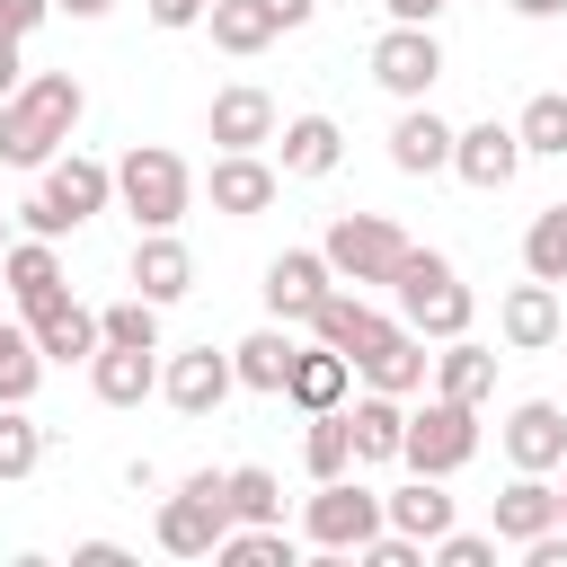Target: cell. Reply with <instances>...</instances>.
<instances>
[{"instance_id":"1","label":"cell","mask_w":567,"mask_h":567,"mask_svg":"<svg viewBox=\"0 0 567 567\" xmlns=\"http://www.w3.org/2000/svg\"><path fill=\"white\" fill-rule=\"evenodd\" d=\"M80 115H89V89H80L71 71L18 80V89L0 97V159H9V168H44L53 151H71Z\"/></svg>"},{"instance_id":"2","label":"cell","mask_w":567,"mask_h":567,"mask_svg":"<svg viewBox=\"0 0 567 567\" xmlns=\"http://www.w3.org/2000/svg\"><path fill=\"white\" fill-rule=\"evenodd\" d=\"M390 292H399V328H416V337H461L470 319H478V292L461 284V266L443 257V248H416L408 239V257H399V275H390Z\"/></svg>"},{"instance_id":"3","label":"cell","mask_w":567,"mask_h":567,"mask_svg":"<svg viewBox=\"0 0 567 567\" xmlns=\"http://www.w3.org/2000/svg\"><path fill=\"white\" fill-rule=\"evenodd\" d=\"M106 204H115V168H106V159H89V151H53V159H44V177H35V195L18 204V221H27L35 239H62V230L97 221Z\"/></svg>"},{"instance_id":"4","label":"cell","mask_w":567,"mask_h":567,"mask_svg":"<svg viewBox=\"0 0 567 567\" xmlns=\"http://www.w3.org/2000/svg\"><path fill=\"white\" fill-rule=\"evenodd\" d=\"M115 204L133 213V230H177L186 204H195V168L168 151V142H133L115 159Z\"/></svg>"},{"instance_id":"5","label":"cell","mask_w":567,"mask_h":567,"mask_svg":"<svg viewBox=\"0 0 567 567\" xmlns=\"http://www.w3.org/2000/svg\"><path fill=\"white\" fill-rule=\"evenodd\" d=\"M221 532H230L221 470H186V478H177V496H159V523H151V540H159L168 558H213V549H221Z\"/></svg>"},{"instance_id":"6","label":"cell","mask_w":567,"mask_h":567,"mask_svg":"<svg viewBox=\"0 0 567 567\" xmlns=\"http://www.w3.org/2000/svg\"><path fill=\"white\" fill-rule=\"evenodd\" d=\"M399 461H408V470H425V478L470 470V461H478V408H461V399H443V390H434L425 408H408Z\"/></svg>"},{"instance_id":"7","label":"cell","mask_w":567,"mask_h":567,"mask_svg":"<svg viewBox=\"0 0 567 567\" xmlns=\"http://www.w3.org/2000/svg\"><path fill=\"white\" fill-rule=\"evenodd\" d=\"M319 257H328L337 284H390L399 257H408V230H399L390 213H337L328 239H319Z\"/></svg>"},{"instance_id":"8","label":"cell","mask_w":567,"mask_h":567,"mask_svg":"<svg viewBox=\"0 0 567 567\" xmlns=\"http://www.w3.org/2000/svg\"><path fill=\"white\" fill-rule=\"evenodd\" d=\"M372 532H381V487H363V478H346V470L319 478V496L301 505V540H310V549H337V558H346V549H363Z\"/></svg>"},{"instance_id":"9","label":"cell","mask_w":567,"mask_h":567,"mask_svg":"<svg viewBox=\"0 0 567 567\" xmlns=\"http://www.w3.org/2000/svg\"><path fill=\"white\" fill-rule=\"evenodd\" d=\"M372 80H381L399 106H416V97L443 80V44H434V27H399V18H390V27L372 35Z\"/></svg>"},{"instance_id":"10","label":"cell","mask_w":567,"mask_h":567,"mask_svg":"<svg viewBox=\"0 0 567 567\" xmlns=\"http://www.w3.org/2000/svg\"><path fill=\"white\" fill-rule=\"evenodd\" d=\"M310 337H319V346H337L346 363H363L381 337H399V319H390V310H372V301H363V284H354V292H346V284H328V301L310 310Z\"/></svg>"},{"instance_id":"11","label":"cell","mask_w":567,"mask_h":567,"mask_svg":"<svg viewBox=\"0 0 567 567\" xmlns=\"http://www.w3.org/2000/svg\"><path fill=\"white\" fill-rule=\"evenodd\" d=\"M204 195H213V213L257 221V213L284 195V168H275L266 151H221V159H213V177H204Z\"/></svg>"},{"instance_id":"12","label":"cell","mask_w":567,"mask_h":567,"mask_svg":"<svg viewBox=\"0 0 567 567\" xmlns=\"http://www.w3.org/2000/svg\"><path fill=\"white\" fill-rule=\"evenodd\" d=\"M27 337L44 346V363H89L97 354V310L71 301V284H53L44 301H27Z\"/></svg>"},{"instance_id":"13","label":"cell","mask_w":567,"mask_h":567,"mask_svg":"<svg viewBox=\"0 0 567 567\" xmlns=\"http://www.w3.org/2000/svg\"><path fill=\"white\" fill-rule=\"evenodd\" d=\"M230 390H239V372H230V354H213V346H186V354L159 363V399H168L177 416H213Z\"/></svg>"},{"instance_id":"14","label":"cell","mask_w":567,"mask_h":567,"mask_svg":"<svg viewBox=\"0 0 567 567\" xmlns=\"http://www.w3.org/2000/svg\"><path fill=\"white\" fill-rule=\"evenodd\" d=\"M275 97L257 89V80H230V89H213V106H204V133L221 142V151H266L275 142Z\"/></svg>"},{"instance_id":"15","label":"cell","mask_w":567,"mask_h":567,"mask_svg":"<svg viewBox=\"0 0 567 567\" xmlns=\"http://www.w3.org/2000/svg\"><path fill=\"white\" fill-rule=\"evenodd\" d=\"M514 168H523V142H514V124H461L452 133V177L461 186H478V195H496V186H514Z\"/></svg>"},{"instance_id":"16","label":"cell","mask_w":567,"mask_h":567,"mask_svg":"<svg viewBox=\"0 0 567 567\" xmlns=\"http://www.w3.org/2000/svg\"><path fill=\"white\" fill-rule=\"evenodd\" d=\"M328 257L319 248H284V257H266V310L284 319V328H310V310L328 301Z\"/></svg>"},{"instance_id":"17","label":"cell","mask_w":567,"mask_h":567,"mask_svg":"<svg viewBox=\"0 0 567 567\" xmlns=\"http://www.w3.org/2000/svg\"><path fill=\"white\" fill-rule=\"evenodd\" d=\"M496 443H505L514 470H558L567 461V408L558 399H523V408H505Z\"/></svg>"},{"instance_id":"18","label":"cell","mask_w":567,"mask_h":567,"mask_svg":"<svg viewBox=\"0 0 567 567\" xmlns=\"http://www.w3.org/2000/svg\"><path fill=\"white\" fill-rule=\"evenodd\" d=\"M558 328H567V310H558V284H514L505 301H496V337L514 346V354H549L558 346Z\"/></svg>"},{"instance_id":"19","label":"cell","mask_w":567,"mask_h":567,"mask_svg":"<svg viewBox=\"0 0 567 567\" xmlns=\"http://www.w3.org/2000/svg\"><path fill=\"white\" fill-rule=\"evenodd\" d=\"M124 275H133V292H142V301H159V310L195 292V257H186V239H177V230H142Z\"/></svg>"},{"instance_id":"20","label":"cell","mask_w":567,"mask_h":567,"mask_svg":"<svg viewBox=\"0 0 567 567\" xmlns=\"http://www.w3.org/2000/svg\"><path fill=\"white\" fill-rule=\"evenodd\" d=\"M496 363H505V354H496V346H478V337L461 328V337H443V354H434L425 372H434V390H443V399L487 408V399H496Z\"/></svg>"},{"instance_id":"21","label":"cell","mask_w":567,"mask_h":567,"mask_svg":"<svg viewBox=\"0 0 567 567\" xmlns=\"http://www.w3.org/2000/svg\"><path fill=\"white\" fill-rule=\"evenodd\" d=\"M549 523H558V487H549V470H514V487L496 496L487 532H496L505 549H523V540H540Z\"/></svg>"},{"instance_id":"22","label":"cell","mask_w":567,"mask_h":567,"mask_svg":"<svg viewBox=\"0 0 567 567\" xmlns=\"http://www.w3.org/2000/svg\"><path fill=\"white\" fill-rule=\"evenodd\" d=\"M390 168H399V177H443V168H452V124H443L425 97L390 124Z\"/></svg>"},{"instance_id":"23","label":"cell","mask_w":567,"mask_h":567,"mask_svg":"<svg viewBox=\"0 0 567 567\" xmlns=\"http://www.w3.org/2000/svg\"><path fill=\"white\" fill-rule=\"evenodd\" d=\"M292 328L284 319H266V328H248L239 346H230V372H239V390H257V399H284V381H292Z\"/></svg>"},{"instance_id":"24","label":"cell","mask_w":567,"mask_h":567,"mask_svg":"<svg viewBox=\"0 0 567 567\" xmlns=\"http://www.w3.org/2000/svg\"><path fill=\"white\" fill-rule=\"evenodd\" d=\"M89 390L106 408H142L159 390V346H97L89 354Z\"/></svg>"},{"instance_id":"25","label":"cell","mask_w":567,"mask_h":567,"mask_svg":"<svg viewBox=\"0 0 567 567\" xmlns=\"http://www.w3.org/2000/svg\"><path fill=\"white\" fill-rule=\"evenodd\" d=\"M337 159H346L337 115H292V124H275V168H284V177H328Z\"/></svg>"},{"instance_id":"26","label":"cell","mask_w":567,"mask_h":567,"mask_svg":"<svg viewBox=\"0 0 567 567\" xmlns=\"http://www.w3.org/2000/svg\"><path fill=\"white\" fill-rule=\"evenodd\" d=\"M425 363H434V354H425V337H416V328H399V337H381V346H372L354 372H363V390L416 399V390H425Z\"/></svg>"},{"instance_id":"27","label":"cell","mask_w":567,"mask_h":567,"mask_svg":"<svg viewBox=\"0 0 567 567\" xmlns=\"http://www.w3.org/2000/svg\"><path fill=\"white\" fill-rule=\"evenodd\" d=\"M346 390H354V363L337 354V346H301L292 354V381H284V399L310 416V408H346Z\"/></svg>"},{"instance_id":"28","label":"cell","mask_w":567,"mask_h":567,"mask_svg":"<svg viewBox=\"0 0 567 567\" xmlns=\"http://www.w3.org/2000/svg\"><path fill=\"white\" fill-rule=\"evenodd\" d=\"M381 523L390 532H408V540H434V532H452V496H443V478H408V487H390L381 496Z\"/></svg>"},{"instance_id":"29","label":"cell","mask_w":567,"mask_h":567,"mask_svg":"<svg viewBox=\"0 0 567 567\" xmlns=\"http://www.w3.org/2000/svg\"><path fill=\"white\" fill-rule=\"evenodd\" d=\"M346 434H354V461H399V434H408V408L390 390H363L346 408Z\"/></svg>"},{"instance_id":"30","label":"cell","mask_w":567,"mask_h":567,"mask_svg":"<svg viewBox=\"0 0 567 567\" xmlns=\"http://www.w3.org/2000/svg\"><path fill=\"white\" fill-rule=\"evenodd\" d=\"M204 27H213V44H221V53H239V62H248V53H266V44L284 35L266 0H213V9H204Z\"/></svg>"},{"instance_id":"31","label":"cell","mask_w":567,"mask_h":567,"mask_svg":"<svg viewBox=\"0 0 567 567\" xmlns=\"http://www.w3.org/2000/svg\"><path fill=\"white\" fill-rule=\"evenodd\" d=\"M0 284L18 292V310H27V301H44V292L62 284V257H53V239H35V230H27V239H9V248H0Z\"/></svg>"},{"instance_id":"32","label":"cell","mask_w":567,"mask_h":567,"mask_svg":"<svg viewBox=\"0 0 567 567\" xmlns=\"http://www.w3.org/2000/svg\"><path fill=\"white\" fill-rule=\"evenodd\" d=\"M221 496H230V523H284V478L257 470V461L221 470Z\"/></svg>"},{"instance_id":"33","label":"cell","mask_w":567,"mask_h":567,"mask_svg":"<svg viewBox=\"0 0 567 567\" xmlns=\"http://www.w3.org/2000/svg\"><path fill=\"white\" fill-rule=\"evenodd\" d=\"M514 142H523V159H567V89H540L514 115Z\"/></svg>"},{"instance_id":"34","label":"cell","mask_w":567,"mask_h":567,"mask_svg":"<svg viewBox=\"0 0 567 567\" xmlns=\"http://www.w3.org/2000/svg\"><path fill=\"white\" fill-rule=\"evenodd\" d=\"M301 470H310V478H337V470H354V434H346V408H310V434H301Z\"/></svg>"},{"instance_id":"35","label":"cell","mask_w":567,"mask_h":567,"mask_svg":"<svg viewBox=\"0 0 567 567\" xmlns=\"http://www.w3.org/2000/svg\"><path fill=\"white\" fill-rule=\"evenodd\" d=\"M35 461H44V425H35L18 399H0V487L35 478Z\"/></svg>"},{"instance_id":"36","label":"cell","mask_w":567,"mask_h":567,"mask_svg":"<svg viewBox=\"0 0 567 567\" xmlns=\"http://www.w3.org/2000/svg\"><path fill=\"white\" fill-rule=\"evenodd\" d=\"M523 275L567 284V204H540V213H532V230H523Z\"/></svg>"},{"instance_id":"37","label":"cell","mask_w":567,"mask_h":567,"mask_svg":"<svg viewBox=\"0 0 567 567\" xmlns=\"http://www.w3.org/2000/svg\"><path fill=\"white\" fill-rule=\"evenodd\" d=\"M213 558H230V567H292V532L284 523H230Z\"/></svg>"},{"instance_id":"38","label":"cell","mask_w":567,"mask_h":567,"mask_svg":"<svg viewBox=\"0 0 567 567\" xmlns=\"http://www.w3.org/2000/svg\"><path fill=\"white\" fill-rule=\"evenodd\" d=\"M35 381H44V346H35L27 328H9V319H0V399H18V408H27V399H35Z\"/></svg>"},{"instance_id":"39","label":"cell","mask_w":567,"mask_h":567,"mask_svg":"<svg viewBox=\"0 0 567 567\" xmlns=\"http://www.w3.org/2000/svg\"><path fill=\"white\" fill-rule=\"evenodd\" d=\"M97 346H159V301H142V292L106 301L97 310Z\"/></svg>"},{"instance_id":"40","label":"cell","mask_w":567,"mask_h":567,"mask_svg":"<svg viewBox=\"0 0 567 567\" xmlns=\"http://www.w3.org/2000/svg\"><path fill=\"white\" fill-rule=\"evenodd\" d=\"M425 558H434V567H487V558H496V532H434Z\"/></svg>"},{"instance_id":"41","label":"cell","mask_w":567,"mask_h":567,"mask_svg":"<svg viewBox=\"0 0 567 567\" xmlns=\"http://www.w3.org/2000/svg\"><path fill=\"white\" fill-rule=\"evenodd\" d=\"M44 18H53V0H0V35H18V44H27Z\"/></svg>"},{"instance_id":"42","label":"cell","mask_w":567,"mask_h":567,"mask_svg":"<svg viewBox=\"0 0 567 567\" xmlns=\"http://www.w3.org/2000/svg\"><path fill=\"white\" fill-rule=\"evenodd\" d=\"M142 9H151V27H168V35H177V27H204V9H213V0H142Z\"/></svg>"},{"instance_id":"43","label":"cell","mask_w":567,"mask_h":567,"mask_svg":"<svg viewBox=\"0 0 567 567\" xmlns=\"http://www.w3.org/2000/svg\"><path fill=\"white\" fill-rule=\"evenodd\" d=\"M523 567H567V532H558V523H549V532H540V540H523Z\"/></svg>"},{"instance_id":"44","label":"cell","mask_w":567,"mask_h":567,"mask_svg":"<svg viewBox=\"0 0 567 567\" xmlns=\"http://www.w3.org/2000/svg\"><path fill=\"white\" fill-rule=\"evenodd\" d=\"M381 9H390V18H399V27H434V18H443V9H452V0H381Z\"/></svg>"},{"instance_id":"45","label":"cell","mask_w":567,"mask_h":567,"mask_svg":"<svg viewBox=\"0 0 567 567\" xmlns=\"http://www.w3.org/2000/svg\"><path fill=\"white\" fill-rule=\"evenodd\" d=\"M80 567H124V540H71Z\"/></svg>"},{"instance_id":"46","label":"cell","mask_w":567,"mask_h":567,"mask_svg":"<svg viewBox=\"0 0 567 567\" xmlns=\"http://www.w3.org/2000/svg\"><path fill=\"white\" fill-rule=\"evenodd\" d=\"M266 9H275V27H284V35H292V27H310V18H319V0H266Z\"/></svg>"},{"instance_id":"47","label":"cell","mask_w":567,"mask_h":567,"mask_svg":"<svg viewBox=\"0 0 567 567\" xmlns=\"http://www.w3.org/2000/svg\"><path fill=\"white\" fill-rule=\"evenodd\" d=\"M18 80H27V71H18V35H0V97H9Z\"/></svg>"},{"instance_id":"48","label":"cell","mask_w":567,"mask_h":567,"mask_svg":"<svg viewBox=\"0 0 567 567\" xmlns=\"http://www.w3.org/2000/svg\"><path fill=\"white\" fill-rule=\"evenodd\" d=\"M505 9H514V18H558L567 0H505Z\"/></svg>"},{"instance_id":"49","label":"cell","mask_w":567,"mask_h":567,"mask_svg":"<svg viewBox=\"0 0 567 567\" xmlns=\"http://www.w3.org/2000/svg\"><path fill=\"white\" fill-rule=\"evenodd\" d=\"M53 9H71V18H106L115 0H53Z\"/></svg>"},{"instance_id":"50","label":"cell","mask_w":567,"mask_h":567,"mask_svg":"<svg viewBox=\"0 0 567 567\" xmlns=\"http://www.w3.org/2000/svg\"><path fill=\"white\" fill-rule=\"evenodd\" d=\"M558 470H567V461H558ZM558 532H567V478H558Z\"/></svg>"},{"instance_id":"51","label":"cell","mask_w":567,"mask_h":567,"mask_svg":"<svg viewBox=\"0 0 567 567\" xmlns=\"http://www.w3.org/2000/svg\"><path fill=\"white\" fill-rule=\"evenodd\" d=\"M0 248H9V213H0Z\"/></svg>"}]
</instances>
